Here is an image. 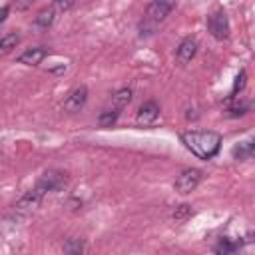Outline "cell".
I'll list each match as a JSON object with an SVG mask.
<instances>
[{
    "label": "cell",
    "mask_w": 255,
    "mask_h": 255,
    "mask_svg": "<svg viewBox=\"0 0 255 255\" xmlns=\"http://www.w3.org/2000/svg\"><path fill=\"white\" fill-rule=\"evenodd\" d=\"M181 141L199 159H211L221 147V135L217 131H183Z\"/></svg>",
    "instance_id": "6da1fadb"
},
{
    "label": "cell",
    "mask_w": 255,
    "mask_h": 255,
    "mask_svg": "<svg viewBox=\"0 0 255 255\" xmlns=\"http://www.w3.org/2000/svg\"><path fill=\"white\" fill-rule=\"evenodd\" d=\"M207 30L215 40H227L229 36V20L223 10H215L207 16Z\"/></svg>",
    "instance_id": "7a4b0ae2"
},
{
    "label": "cell",
    "mask_w": 255,
    "mask_h": 255,
    "mask_svg": "<svg viewBox=\"0 0 255 255\" xmlns=\"http://www.w3.org/2000/svg\"><path fill=\"white\" fill-rule=\"evenodd\" d=\"M173 10V0H151L145 8V22L149 24H159L163 22Z\"/></svg>",
    "instance_id": "3957f363"
},
{
    "label": "cell",
    "mask_w": 255,
    "mask_h": 255,
    "mask_svg": "<svg viewBox=\"0 0 255 255\" xmlns=\"http://www.w3.org/2000/svg\"><path fill=\"white\" fill-rule=\"evenodd\" d=\"M201 179H203V173L199 171V169H195V167H189V169H183L179 175H177V179H175V191L177 193H191L199 183H201Z\"/></svg>",
    "instance_id": "277c9868"
},
{
    "label": "cell",
    "mask_w": 255,
    "mask_h": 255,
    "mask_svg": "<svg viewBox=\"0 0 255 255\" xmlns=\"http://www.w3.org/2000/svg\"><path fill=\"white\" fill-rule=\"evenodd\" d=\"M42 197H44V193H42L38 187H34V189H30V191H26V193L16 201L14 211L20 213V215H28V213H32V211L42 203Z\"/></svg>",
    "instance_id": "5b68a950"
},
{
    "label": "cell",
    "mask_w": 255,
    "mask_h": 255,
    "mask_svg": "<svg viewBox=\"0 0 255 255\" xmlns=\"http://www.w3.org/2000/svg\"><path fill=\"white\" fill-rule=\"evenodd\" d=\"M64 183H66V175H64L62 171L48 169V171H44V173H42V177L38 179L36 187L46 195L48 191H56V189H60Z\"/></svg>",
    "instance_id": "8992f818"
},
{
    "label": "cell",
    "mask_w": 255,
    "mask_h": 255,
    "mask_svg": "<svg viewBox=\"0 0 255 255\" xmlns=\"http://www.w3.org/2000/svg\"><path fill=\"white\" fill-rule=\"evenodd\" d=\"M86 100H88V88H86V86H78V88L72 90L70 96L64 100V110L70 112V114H76V112H80V110L84 108Z\"/></svg>",
    "instance_id": "52a82bcc"
},
{
    "label": "cell",
    "mask_w": 255,
    "mask_h": 255,
    "mask_svg": "<svg viewBox=\"0 0 255 255\" xmlns=\"http://www.w3.org/2000/svg\"><path fill=\"white\" fill-rule=\"evenodd\" d=\"M157 118H159V106L153 100L143 102L139 106V110H137V116H135V120H137L139 126H151Z\"/></svg>",
    "instance_id": "ba28073f"
},
{
    "label": "cell",
    "mask_w": 255,
    "mask_h": 255,
    "mask_svg": "<svg viewBox=\"0 0 255 255\" xmlns=\"http://www.w3.org/2000/svg\"><path fill=\"white\" fill-rule=\"evenodd\" d=\"M195 52H197V40L189 36V38L181 40V44L177 46V50H175V58H177L179 64H187V62L193 60Z\"/></svg>",
    "instance_id": "9c48e42d"
},
{
    "label": "cell",
    "mask_w": 255,
    "mask_h": 255,
    "mask_svg": "<svg viewBox=\"0 0 255 255\" xmlns=\"http://www.w3.org/2000/svg\"><path fill=\"white\" fill-rule=\"evenodd\" d=\"M46 56H48L46 48H28L26 52H22L18 56V62L20 64H26V66H38Z\"/></svg>",
    "instance_id": "30bf717a"
},
{
    "label": "cell",
    "mask_w": 255,
    "mask_h": 255,
    "mask_svg": "<svg viewBox=\"0 0 255 255\" xmlns=\"http://www.w3.org/2000/svg\"><path fill=\"white\" fill-rule=\"evenodd\" d=\"M233 157L237 159V161H245V159H251V155H253V139H247V141H241V143H237L235 147H233Z\"/></svg>",
    "instance_id": "8fae6325"
},
{
    "label": "cell",
    "mask_w": 255,
    "mask_h": 255,
    "mask_svg": "<svg viewBox=\"0 0 255 255\" xmlns=\"http://www.w3.org/2000/svg\"><path fill=\"white\" fill-rule=\"evenodd\" d=\"M120 112L122 110H118V108H106L100 116H98V124L102 126V128H112L116 122H118V118H120Z\"/></svg>",
    "instance_id": "7c38bea8"
},
{
    "label": "cell",
    "mask_w": 255,
    "mask_h": 255,
    "mask_svg": "<svg viewBox=\"0 0 255 255\" xmlns=\"http://www.w3.org/2000/svg\"><path fill=\"white\" fill-rule=\"evenodd\" d=\"M129 102H131V90H129V88H120V90L112 96V106L118 108V110H124Z\"/></svg>",
    "instance_id": "4fadbf2b"
},
{
    "label": "cell",
    "mask_w": 255,
    "mask_h": 255,
    "mask_svg": "<svg viewBox=\"0 0 255 255\" xmlns=\"http://www.w3.org/2000/svg\"><path fill=\"white\" fill-rule=\"evenodd\" d=\"M54 8H44V10H40L38 12V16L34 18V24L38 26V28H42V30H46V28H50L52 24H54Z\"/></svg>",
    "instance_id": "5bb4252c"
},
{
    "label": "cell",
    "mask_w": 255,
    "mask_h": 255,
    "mask_svg": "<svg viewBox=\"0 0 255 255\" xmlns=\"http://www.w3.org/2000/svg\"><path fill=\"white\" fill-rule=\"evenodd\" d=\"M191 213H193L191 205H187V203H181V205H177V207L173 209L171 217H173V221H175V223H183V221H187V219L191 217Z\"/></svg>",
    "instance_id": "9a60e30c"
},
{
    "label": "cell",
    "mask_w": 255,
    "mask_h": 255,
    "mask_svg": "<svg viewBox=\"0 0 255 255\" xmlns=\"http://www.w3.org/2000/svg\"><path fill=\"white\" fill-rule=\"evenodd\" d=\"M249 108H251V104H249V102H245V100L235 102V104H231V106L227 108V116H229V118H239V116H245V114L249 112Z\"/></svg>",
    "instance_id": "2e32d148"
},
{
    "label": "cell",
    "mask_w": 255,
    "mask_h": 255,
    "mask_svg": "<svg viewBox=\"0 0 255 255\" xmlns=\"http://www.w3.org/2000/svg\"><path fill=\"white\" fill-rule=\"evenodd\" d=\"M237 249H239V245H237L235 241H231V239L223 237V239L217 243V247H215V253H219V255H229V253H235Z\"/></svg>",
    "instance_id": "e0dca14e"
},
{
    "label": "cell",
    "mask_w": 255,
    "mask_h": 255,
    "mask_svg": "<svg viewBox=\"0 0 255 255\" xmlns=\"http://www.w3.org/2000/svg\"><path fill=\"white\" fill-rule=\"evenodd\" d=\"M20 42V36L16 32H10L6 36L0 38V52H10L12 48H16V44Z\"/></svg>",
    "instance_id": "ac0fdd59"
},
{
    "label": "cell",
    "mask_w": 255,
    "mask_h": 255,
    "mask_svg": "<svg viewBox=\"0 0 255 255\" xmlns=\"http://www.w3.org/2000/svg\"><path fill=\"white\" fill-rule=\"evenodd\" d=\"M82 251H84V241H82V239L72 237V239H68V241L64 243V253H70V255H80Z\"/></svg>",
    "instance_id": "d6986e66"
},
{
    "label": "cell",
    "mask_w": 255,
    "mask_h": 255,
    "mask_svg": "<svg viewBox=\"0 0 255 255\" xmlns=\"http://www.w3.org/2000/svg\"><path fill=\"white\" fill-rule=\"evenodd\" d=\"M245 86H247V74H245V70H241V72L237 74V78H235L231 98H237V94H239V92H243V90H245Z\"/></svg>",
    "instance_id": "ffe728a7"
},
{
    "label": "cell",
    "mask_w": 255,
    "mask_h": 255,
    "mask_svg": "<svg viewBox=\"0 0 255 255\" xmlns=\"http://www.w3.org/2000/svg\"><path fill=\"white\" fill-rule=\"evenodd\" d=\"M76 0H54V8L58 12H68L70 8H74Z\"/></svg>",
    "instance_id": "44dd1931"
},
{
    "label": "cell",
    "mask_w": 255,
    "mask_h": 255,
    "mask_svg": "<svg viewBox=\"0 0 255 255\" xmlns=\"http://www.w3.org/2000/svg\"><path fill=\"white\" fill-rule=\"evenodd\" d=\"M34 2H36V0H16V8H18V10H26V8H30Z\"/></svg>",
    "instance_id": "7402d4cb"
},
{
    "label": "cell",
    "mask_w": 255,
    "mask_h": 255,
    "mask_svg": "<svg viewBox=\"0 0 255 255\" xmlns=\"http://www.w3.org/2000/svg\"><path fill=\"white\" fill-rule=\"evenodd\" d=\"M8 16V6H4V8H0V22H4V18Z\"/></svg>",
    "instance_id": "603a6c76"
}]
</instances>
